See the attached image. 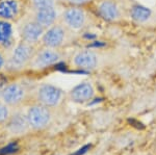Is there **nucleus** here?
Listing matches in <instances>:
<instances>
[{"instance_id":"obj_1","label":"nucleus","mask_w":156,"mask_h":155,"mask_svg":"<svg viewBox=\"0 0 156 155\" xmlns=\"http://www.w3.org/2000/svg\"><path fill=\"white\" fill-rule=\"evenodd\" d=\"M62 22L72 30H80L85 26L87 21V14L81 7L71 6L62 12Z\"/></svg>"},{"instance_id":"obj_2","label":"nucleus","mask_w":156,"mask_h":155,"mask_svg":"<svg viewBox=\"0 0 156 155\" xmlns=\"http://www.w3.org/2000/svg\"><path fill=\"white\" fill-rule=\"evenodd\" d=\"M66 40V29L59 24H54L49 28L45 29L41 41L43 45L47 48L58 49Z\"/></svg>"},{"instance_id":"obj_3","label":"nucleus","mask_w":156,"mask_h":155,"mask_svg":"<svg viewBox=\"0 0 156 155\" xmlns=\"http://www.w3.org/2000/svg\"><path fill=\"white\" fill-rule=\"evenodd\" d=\"M62 98V91L52 84L44 83L39 87L37 99L45 106H55Z\"/></svg>"},{"instance_id":"obj_4","label":"nucleus","mask_w":156,"mask_h":155,"mask_svg":"<svg viewBox=\"0 0 156 155\" xmlns=\"http://www.w3.org/2000/svg\"><path fill=\"white\" fill-rule=\"evenodd\" d=\"M98 55L90 49L79 50L73 56V65L82 71H92L98 66Z\"/></svg>"},{"instance_id":"obj_5","label":"nucleus","mask_w":156,"mask_h":155,"mask_svg":"<svg viewBox=\"0 0 156 155\" xmlns=\"http://www.w3.org/2000/svg\"><path fill=\"white\" fill-rule=\"evenodd\" d=\"M34 49L28 43L18 44L12 51L9 57V65L12 68L20 69L32 58Z\"/></svg>"},{"instance_id":"obj_6","label":"nucleus","mask_w":156,"mask_h":155,"mask_svg":"<svg viewBox=\"0 0 156 155\" xmlns=\"http://www.w3.org/2000/svg\"><path fill=\"white\" fill-rule=\"evenodd\" d=\"M50 111L45 105H36L29 108L27 112V121L31 127L36 129L44 128L50 121Z\"/></svg>"},{"instance_id":"obj_7","label":"nucleus","mask_w":156,"mask_h":155,"mask_svg":"<svg viewBox=\"0 0 156 155\" xmlns=\"http://www.w3.org/2000/svg\"><path fill=\"white\" fill-rule=\"evenodd\" d=\"M99 17L106 22H117L122 17V9L114 0H102L97 4Z\"/></svg>"},{"instance_id":"obj_8","label":"nucleus","mask_w":156,"mask_h":155,"mask_svg":"<svg viewBox=\"0 0 156 155\" xmlns=\"http://www.w3.org/2000/svg\"><path fill=\"white\" fill-rule=\"evenodd\" d=\"M60 58H62V55H60L59 51L57 49L45 47L44 49H42L41 51H39L36 54V56L34 57L32 65L37 69L48 68V67L57 64Z\"/></svg>"},{"instance_id":"obj_9","label":"nucleus","mask_w":156,"mask_h":155,"mask_svg":"<svg viewBox=\"0 0 156 155\" xmlns=\"http://www.w3.org/2000/svg\"><path fill=\"white\" fill-rule=\"evenodd\" d=\"M95 89L90 82H82L70 92V98L76 103H85L94 98Z\"/></svg>"},{"instance_id":"obj_10","label":"nucleus","mask_w":156,"mask_h":155,"mask_svg":"<svg viewBox=\"0 0 156 155\" xmlns=\"http://www.w3.org/2000/svg\"><path fill=\"white\" fill-rule=\"evenodd\" d=\"M45 32V28L41 26L37 21H29L24 24L21 31V36L25 41V43L32 44L37 43L42 39Z\"/></svg>"},{"instance_id":"obj_11","label":"nucleus","mask_w":156,"mask_h":155,"mask_svg":"<svg viewBox=\"0 0 156 155\" xmlns=\"http://www.w3.org/2000/svg\"><path fill=\"white\" fill-rule=\"evenodd\" d=\"M57 17H58V12H57V9H55V6L44 7V9H36L34 21H37L41 26L47 29L55 24Z\"/></svg>"},{"instance_id":"obj_12","label":"nucleus","mask_w":156,"mask_h":155,"mask_svg":"<svg viewBox=\"0 0 156 155\" xmlns=\"http://www.w3.org/2000/svg\"><path fill=\"white\" fill-rule=\"evenodd\" d=\"M1 97L3 101L7 104H17L21 102L24 97V90L18 83L9 84L5 89L2 91Z\"/></svg>"},{"instance_id":"obj_13","label":"nucleus","mask_w":156,"mask_h":155,"mask_svg":"<svg viewBox=\"0 0 156 155\" xmlns=\"http://www.w3.org/2000/svg\"><path fill=\"white\" fill-rule=\"evenodd\" d=\"M19 3L17 0H2L0 2V18L11 20L18 15Z\"/></svg>"},{"instance_id":"obj_14","label":"nucleus","mask_w":156,"mask_h":155,"mask_svg":"<svg viewBox=\"0 0 156 155\" xmlns=\"http://www.w3.org/2000/svg\"><path fill=\"white\" fill-rule=\"evenodd\" d=\"M150 9L147 6H144L142 4H134L130 7L129 9V16L135 23H146L151 18Z\"/></svg>"},{"instance_id":"obj_15","label":"nucleus","mask_w":156,"mask_h":155,"mask_svg":"<svg viewBox=\"0 0 156 155\" xmlns=\"http://www.w3.org/2000/svg\"><path fill=\"white\" fill-rule=\"evenodd\" d=\"M12 25L7 20L0 19V45L7 46L12 39Z\"/></svg>"},{"instance_id":"obj_16","label":"nucleus","mask_w":156,"mask_h":155,"mask_svg":"<svg viewBox=\"0 0 156 155\" xmlns=\"http://www.w3.org/2000/svg\"><path fill=\"white\" fill-rule=\"evenodd\" d=\"M27 125H28L27 118L25 119L20 114H17L12 119L11 123H9V129L15 133H22V132L26 131Z\"/></svg>"},{"instance_id":"obj_17","label":"nucleus","mask_w":156,"mask_h":155,"mask_svg":"<svg viewBox=\"0 0 156 155\" xmlns=\"http://www.w3.org/2000/svg\"><path fill=\"white\" fill-rule=\"evenodd\" d=\"M56 0H31V4L34 7V9H44V7L55 6Z\"/></svg>"},{"instance_id":"obj_18","label":"nucleus","mask_w":156,"mask_h":155,"mask_svg":"<svg viewBox=\"0 0 156 155\" xmlns=\"http://www.w3.org/2000/svg\"><path fill=\"white\" fill-rule=\"evenodd\" d=\"M19 149L18 145L17 144H9L7 145L6 147L0 149V155H9V154H12L15 152H17Z\"/></svg>"},{"instance_id":"obj_19","label":"nucleus","mask_w":156,"mask_h":155,"mask_svg":"<svg viewBox=\"0 0 156 155\" xmlns=\"http://www.w3.org/2000/svg\"><path fill=\"white\" fill-rule=\"evenodd\" d=\"M92 0H67L68 3L72 4L73 6H81L85 5V4L90 3Z\"/></svg>"},{"instance_id":"obj_20","label":"nucleus","mask_w":156,"mask_h":155,"mask_svg":"<svg viewBox=\"0 0 156 155\" xmlns=\"http://www.w3.org/2000/svg\"><path fill=\"white\" fill-rule=\"evenodd\" d=\"M7 116H9V111H7L6 106L3 104H0V122L4 121Z\"/></svg>"},{"instance_id":"obj_21","label":"nucleus","mask_w":156,"mask_h":155,"mask_svg":"<svg viewBox=\"0 0 156 155\" xmlns=\"http://www.w3.org/2000/svg\"><path fill=\"white\" fill-rule=\"evenodd\" d=\"M3 65H4V58H3V56H2V54L0 53V69L3 67Z\"/></svg>"}]
</instances>
